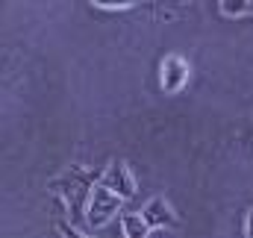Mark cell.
<instances>
[{"label":"cell","mask_w":253,"mask_h":238,"mask_svg":"<svg viewBox=\"0 0 253 238\" xmlns=\"http://www.w3.org/2000/svg\"><path fill=\"white\" fill-rule=\"evenodd\" d=\"M141 218H144L147 230H180V218H177V212L171 209V203L165 197L147 200L144 209H141Z\"/></svg>","instance_id":"cell-4"},{"label":"cell","mask_w":253,"mask_h":238,"mask_svg":"<svg viewBox=\"0 0 253 238\" xmlns=\"http://www.w3.org/2000/svg\"><path fill=\"white\" fill-rule=\"evenodd\" d=\"M121 197L118 194H112L109 188H103V185H97L94 191H91V203H88V215H85V224L88 227H103L109 218H115V212H121Z\"/></svg>","instance_id":"cell-2"},{"label":"cell","mask_w":253,"mask_h":238,"mask_svg":"<svg viewBox=\"0 0 253 238\" xmlns=\"http://www.w3.org/2000/svg\"><path fill=\"white\" fill-rule=\"evenodd\" d=\"M121 224H124V238H147V233H150L141 212H124Z\"/></svg>","instance_id":"cell-6"},{"label":"cell","mask_w":253,"mask_h":238,"mask_svg":"<svg viewBox=\"0 0 253 238\" xmlns=\"http://www.w3.org/2000/svg\"><path fill=\"white\" fill-rule=\"evenodd\" d=\"M245 230H248V238H253V209L248 212V227Z\"/></svg>","instance_id":"cell-9"},{"label":"cell","mask_w":253,"mask_h":238,"mask_svg":"<svg viewBox=\"0 0 253 238\" xmlns=\"http://www.w3.org/2000/svg\"><path fill=\"white\" fill-rule=\"evenodd\" d=\"M221 12L227 18H239V15H253V0H221L218 3Z\"/></svg>","instance_id":"cell-7"},{"label":"cell","mask_w":253,"mask_h":238,"mask_svg":"<svg viewBox=\"0 0 253 238\" xmlns=\"http://www.w3.org/2000/svg\"><path fill=\"white\" fill-rule=\"evenodd\" d=\"M100 185L109 188L112 194H118L121 200H129L135 194V179H132V171H129V165H126L124 159H115V162L106 165Z\"/></svg>","instance_id":"cell-3"},{"label":"cell","mask_w":253,"mask_h":238,"mask_svg":"<svg viewBox=\"0 0 253 238\" xmlns=\"http://www.w3.org/2000/svg\"><path fill=\"white\" fill-rule=\"evenodd\" d=\"M103 174L100 171H88V168H80V165H71L62 177H53L47 182V191L59 194L71 212V221L83 224L85 215H88V203H91V191L100 185Z\"/></svg>","instance_id":"cell-1"},{"label":"cell","mask_w":253,"mask_h":238,"mask_svg":"<svg viewBox=\"0 0 253 238\" xmlns=\"http://www.w3.org/2000/svg\"><path fill=\"white\" fill-rule=\"evenodd\" d=\"M56 233L62 238H88V236H83L74 224H65V221H56Z\"/></svg>","instance_id":"cell-8"},{"label":"cell","mask_w":253,"mask_h":238,"mask_svg":"<svg viewBox=\"0 0 253 238\" xmlns=\"http://www.w3.org/2000/svg\"><path fill=\"white\" fill-rule=\"evenodd\" d=\"M159 74H162V77H159L162 91H165V94H177V91L189 82V62L183 59V56H177V53H171V56H165Z\"/></svg>","instance_id":"cell-5"}]
</instances>
